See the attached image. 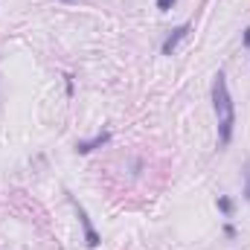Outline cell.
Returning a JSON list of instances; mask_svg holds the SVG:
<instances>
[{
	"label": "cell",
	"mask_w": 250,
	"mask_h": 250,
	"mask_svg": "<svg viewBox=\"0 0 250 250\" xmlns=\"http://www.w3.org/2000/svg\"><path fill=\"white\" fill-rule=\"evenodd\" d=\"M108 140H111V134H108V131H102V134H96L93 140H82V143H76V151H79V154H90L93 148H102Z\"/></svg>",
	"instance_id": "4"
},
{
	"label": "cell",
	"mask_w": 250,
	"mask_h": 250,
	"mask_svg": "<svg viewBox=\"0 0 250 250\" xmlns=\"http://www.w3.org/2000/svg\"><path fill=\"white\" fill-rule=\"evenodd\" d=\"M189 29H192L189 23H181L178 29H172V35L163 41V56H172V53L178 50V44H181V41H184V38L189 35Z\"/></svg>",
	"instance_id": "3"
},
{
	"label": "cell",
	"mask_w": 250,
	"mask_h": 250,
	"mask_svg": "<svg viewBox=\"0 0 250 250\" xmlns=\"http://www.w3.org/2000/svg\"><path fill=\"white\" fill-rule=\"evenodd\" d=\"M212 108H215V117H218V143L230 146L233 128H236V105H233L224 73H215V79H212Z\"/></svg>",
	"instance_id": "1"
},
{
	"label": "cell",
	"mask_w": 250,
	"mask_h": 250,
	"mask_svg": "<svg viewBox=\"0 0 250 250\" xmlns=\"http://www.w3.org/2000/svg\"><path fill=\"white\" fill-rule=\"evenodd\" d=\"M245 47H250V26L245 29Z\"/></svg>",
	"instance_id": "8"
},
{
	"label": "cell",
	"mask_w": 250,
	"mask_h": 250,
	"mask_svg": "<svg viewBox=\"0 0 250 250\" xmlns=\"http://www.w3.org/2000/svg\"><path fill=\"white\" fill-rule=\"evenodd\" d=\"M172 6H175V0H157V9H160V12H169Z\"/></svg>",
	"instance_id": "6"
},
{
	"label": "cell",
	"mask_w": 250,
	"mask_h": 250,
	"mask_svg": "<svg viewBox=\"0 0 250 250\" xmlns=\"http://www.w3.org/2000/svg\"><path fill=\"white\" fill-rule=\"evenodd\" d=\"M245 198L250 201V163H248V172H245Z\"/></svg>",
	"instance_id": "7"
},
{
	"label": "cell",
	"mask_w": 250,
	"mask_h": 250,
	"mask_svg": "<svg viewBox=\"0 0 250 250\" xmlns=\"http://www.w3.org/2000/svg\"><path fill=\"white\" fill-rule=\"evenodd\" d=\"M70 201H73V207H76V212H79V218H82V227H84V242H87V248H99V233L93 230V224H90V218H87V212L76 204V198L70 195Z\"/></svg>",
	"instance_id": "2"
},
{
	"label": "cell",
	"mask_w": 250,
	"mask_h": 250,
	"mask_svg": "<svg viewBox=\"0 0 250 250\" xmlns=\"http://www.w3.org/2000/svg\"><path fill=\"white\" fill-rule=\"evenodd\" d=\"M218 209H221L224 215H230V212H233V201H230L227 195H221V198H218Z\"/></svg>",
	"instance_id": "5"
}]
</instances>
